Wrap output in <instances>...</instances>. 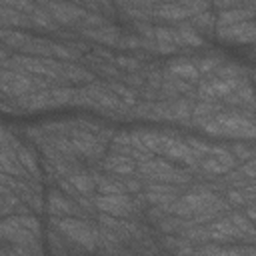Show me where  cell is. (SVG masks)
<instances>
[{
    "mask_svg": "<svg viewBox=\"0 0 256 256\" xmlns=\"http://www.w3.org/2000/svg\"><path fill=\"white\" fill-rule=\"evenodd\" d=\"M52 228L58 230L68 242L78 244L80 250H98V228L80 216H50Z\"/></svg>",
    "mask_w": 256,
    "mask_h": 256,
    "instance_id": "obj_1",
    "label": "cell"
},
{
    "mask_svg": "<svg viewBox=\"0 0 256 256\" xmlns=\"http://www.w3.org/2000/svg\"><path fill=\"white\" fill-rule=\"evenodd\" d=\"M216 202H218V196L212 190L200 188V190H194V192H188V194L176 198L174 202H170V204H166L162 208L166 212H172V214L180 216V218H192L194 214L210 208Z\"/></svg>",
    "mask_w": 256,
    "mask_h": 256,
    "instance_id": "obj_2",
    "label": "cell"
},
{
    "mask_svg": "<svg viewBox=\"0 0 256 256\" xmlns=\"http://www.w3.org/2000/svg\"><path fill=\"white\" fill-rule=\"evenodd\" d=\"M214 118L220 122V126H222V136H224V138L256 140V122L250 120L242 110L218 112Z\"/></svg>",
    "mask_w": 256,
    "mask_h": 256,
    "instance_id": "obj_3",
    "label": "cell"
},
{
    "mask_svg": "<svg viewBox=\"0 0 256 256\" xmlns=\"http://www.w3.org/2000/svg\"><path fill=\"white\" fill-rule=\"evenodd\" d=\"M94 208L98 212H106L120 218H132L138 214L136 202L126 194H98L94 196Z\"/></svg>",
    "mask_w": 256,
    "mask_h": 256,
    "instance_id": "obj_4",
    "label": "cell"
},
{
    "mask_svg": "<svg viewBox=\"0 0 256 256\" xmlns=\"http://www.w3.org/2000/svg\"><path fill=\"white\" fill-rule=\"evenodd\" d=\"M46 210L50 212V216H80V218H86L90 214L72 196H68L66 192H60V190H50L48 192Z\"/></svg>",
    "mask_w": 256,
    "mask_h": 256,
    "instance_id": "obj_5",
    "label": "cell"
},
{
    "mask_svg": "<svg viewBox=\"0 0 256 256\" xmlns=\"http://www.w3.org/2000/svg\"><path fill=\"white\" fill-rule=\"evenodd\" d=\"M44 8L52 14V18L58 24H64V26H70L74 22H80L86 16V12L82 8H78L76 4H72V2H56V0H50V2H46Z\"/></svg>",
    "mask_w": 256,
    "mask_h": 256,
    "instance_id": "obj_6",
    "label": "cell"
},
{
    "mask_svg": "<svg viewBox=\"0 0 256 256\" xmlns=\"http://www.w3.org/2000/svg\"><path fill=\"white\" fill-rule=\"evenodd\" d=\"M144 198L154 206H166L178 198V188H176V184L154 180V182H148V186L144 190Z\"/></svg>",
    "mask_w": 256,
    "mask_h": 256,
    "instance_id": "obj_7",
    "label": "cell"
},
{
    "mask_svg": "<svg viewBox=\"0 0 256 256\" xmlns=\"http://www.w3.org/2000/svg\"><path fill=\"white\" fill-rule=\"evenodd\" d=\"M102 168L114 176H132L138 172V166L134 164V158L128 154L112 152L110 156L102 158Z\"/></svg>",
    "mask_w": 256,
    "mask_h": 256,
    "instance_id": "obj_8",
    "label": "cell"
},
{
    "mask_svg": "<svg viewBox=\"0 0 256 256\" xmlns=\"http://www.w3.org/2000/svg\"><path fill=\"white\" fill-rule=\"evenodd\" d=\"M218 36L222 40H230V42H256V22L246 20L240 24L220 28Z\"/></svg>",
    "mask_w": 256,
    "mask_h": 256,
    "instance_id": "obj_9",
    "label": "cell"
},
{
    "mask_svg": "<svg viewBox=\"0 0 256 256\" xmlns=\"http://www.w3.org/2000/svg\"><path fill=\"white\" fill-rule=\"evenodd\" d=\"M252 16H256V8L252 6H242V8H226L216 16V26L218 28H226L232 24H240L250 20Z\"/></svg>",
    "mask_w": 256,
    "mask_h": 256,
    "instance_id": "obj_10",
    "label": "cell"
},
{
    "mask_svg": "<svg viewBox=\"0 0 256 256\" xmlns=\"http://www.w3.org/2000/svg\"><path fill=\"white\" fill-rule=\"evenodd\" d=\"M154 14L160 20L166 22H186L188 18H192V14L188 12V8H184L180 2H168V4H160L154 8Z\"/></svg>",
    "mask_w": 256,
    "mask_h": 256,
    "instance_id": "obj_11",
    "label": "cell"
},
{
    "mask_svg": "<svg viewBox=\"0 0 256 256\" xmlns=\"http://www.w3.org/2000/svg\"><path fill=\"white\" fill-rule=\"evenodd\" d=\"M168 74L182 78V80H188V82H196L200 78V70L196 68V64L192 60H186V58H176V60L168 62Z\"/></svg>",
    "mask_w": 256,
    "mask_h": 256,
    "instance_id": "obj_12",
    "label": "cell"
},
{
    "mask_svg": "<svg viewBox=\"0 0 256 256\" xmlns=\"http://www.w3.org/2000/svg\"><path fill=\"white\" fill-rule=\"evenodd\" d=\"M68 180H70V184H72L80 194H84V196H94V192H96V174H88V172L78 170V172H74L72 176H68Z\"/></svg>",
    "mask_w": 256,
    "mask_h": 256,
    "instance_id": "obj_13",
    "label": "cell"
},
{
    "mask_svg": "<svg viewBox=\"0 0 256 256\" xmlns=\"http://www.w3.org/2000/svg\"><path fill=\"white\" fill-rule=\"evenodd\" d=\"M84 34L94 38L96 42L108 44V46H118L120 42V32L118 28H110V26H102V28H84Z\"/></svg>",
    "mask_w": 256,
    "mask_h": 256,
    "instance_id": "obj_14",
    "label": "cell"
},
{
    "mask_svg": "<svg viewBox=\"0 0 256 256\" xmlns=\"http://www.w3.org/2000/svg\"><path fill=\"white\" fill-rule=\"evenodd\" d=\"M232 222L238 226V230L244 236V242H256V224L248 218V214H240V212H232L230 214Z\"/></svg>",
    "mask_w": 256,
    "mask_h": 256,
    "instance_id": "obj_15",
    "label": "cell"
},
{
    "mask_svg": "<svg viewBox=\"0 0 256 256\" xmlns=\"http://www.w3.org/2000/svg\"><path fill=\"white\" fill-rule=\"evenodd\" d=\"M176 32H178L180 46H192V48H196V46H202L204 44V38L200 36V32H196L186 22H180L178 28H176Z\"/></svg>",
    "mask_w": 256,
    "mask_h": 256,
    "instance_id": "obj_16",
    "label": "cell"
},
{
    "mask_svg": "<svg viewBox=\"0 0 256 256\" xmlns=\"http://www.w3.org/2000/svg\"><path fill=\"white\" fill-rule=\"evenodd\" d=\"M14 148H16V154H18V158H20V162L24 164V168L38 180L40 178V170H38V164H36V158H34V154H32V150L30 148H26V146H22L16 138H14Z\"/></svg>",
    "mask_w": 256,
    "mask_h": 256,
    "instance_id": "obj_17",
    "label": "cell"
},
{
    "mask_svg": "<svg viewBox=\"0 0 256 256\" xmlns=\"http://www.w3.org/2000/svg\"><path fill=\"white\" fill-rule=\"evenodd\" d=\"M198 166H200V170H204V172H208V174H212V176L228 174V172L232 170V168H230L228 164H224V162H222L220 158H216V156H212V154H208V156L200 158Z\"/></svg>",
    "mask_w": 256,
    "mask_h": 256,
    "instance_id": "obj_18",
    "label": "cell"
},
{
    "mask_svg": "<svg viewBox=\"0 0 256 256\" xmlns=\"http://www.w3.org/2000/svg\"><path fill=\"white\" fill-rule=\"evenodd\" d=\"M30 18H32V26H36V28H42V30H56L58 28V22L42 6H36V10L30 14Z\"/></svg>",
    "mask_w": 256,
    "mask_h": 256,
    "instance_id": "obj_19",
    "label": "cell"
},
{
    "mask_svg": "<svg viewBox=\"0 0 256 256\" xmlns=\"http://www.w3.org/2000/svg\"><path fill=\"white\" fill-rule=\"evenodd\" d=\"M64 78L72 80V82H84V84H92V80H94V76L86 68L76 66V64H68V62L64 66Z\"/></svg>",
    "mask_w": 256,
    "mask_h": 256,
    "instance_id": "obj_20",
    "label": "cell"
},
{
    "mask_svg": "<svg viewBox=\"0 0 256 256\" xmlns=\"http://www.w3.org/2000/svg\"><path fill=\"white\" fill-rule=\"evenodd\" d=\"M192 116V104L188 100H176L172 106H170V120H188Z\"/></svg>",
    "mask_w": 256,
    "mask_h": 256,
    "instance_id": "obj_21",
    "label": "cell"
},
{
    "mask_svg": "<svg viewBox=\"0 0 256 256\" xmlns=\"http://www.w3.org/2000/svg\"><path fill=\"white\" fill-rule=\"evenodd\" d=\"M216 26V16L212 14V12H200V14H196V16H192V28H196V30H200V32H208V30H212Z\"/></svg>",
    "mask_w": 256,
    "mask_h": 256,
    "instance_id": "obj_22",
    "label": "cell"
},
{
    "mask_svg": "<svg viewBox=\"0 0 256 256\" xmlns=\"http://www.w3.org/2000/svg\"><path fill=\"white\" fill-rule=\"evenodd\" d=\"M110 90H112L116 96L122 98V104H128V106H134V104H136V92H134V90H130V88H126V86H122V84H112Z\"/></svg>",
    "mask_w": 256,
    "mask_h": 256,
    "instance_id": "obj_23",
    "label": "cell"
},
{
    "mask_svg": "<svg viewBox=\"0 0 256 256\" xmlns=\"http://www.w3.org/2000/svg\"><path fill=\"white\" fill-rule=\"evenodd\" d=\"M52 56H58L64 60H74L80 56V50H72V46H66V44H52Z\"/></svg>",
    "mask_w": 256,
    "mask_h": 256,
    "instance_id": "obj_24",
    "label": "cell"
},
{
    "mask_svg": "<svg viewBox=\"0 0 256 256\" xmlns=\"http://www.w3.org/2000/svg\"><path fill=\"white\" fill-rule=\"evenodd\" d=\"M194 64H196V68L200 70V74H214L222 62H220L218 58H200V60H196Z\"/></svg>",
    "mask_w": 256,
    "mask_h": 256,
    "instance_id": "obj_25",
    "label": "cell"
},
{
    "mask_svg": "<svg viewBox=\"0 0 256 256\" xmlns=\"http://www.w3.org/2000/svg\"><path fill=\"white\" fill-rule=\"evenodd\" d=\"M4 6H12L14 10H20L24 14H32L36 10V4L32 0H2Z\"/></svg>",
    "mask_w": 256,
    "mask_h": 256,
    "instance_id": "obj_26",
    "label": "cell"
},
{
    "mask_svg": "<svg viewBox=\"0 0 256 256\" xmlns=\"http://www.w3.org/2000/svg\"><path fill=\"white\" fill-rule=\"evenodd\" d=\"M230 152H232L238 160H250V158H254V156H256V150L248 148L246 144H232Z\"/></svg>",
    "mask_w": 256,
    "mask_h": 256,
    "instance_id": "obj_27",
    "label": "cell"
},
{
    "mask_svg": "<svg viewBox=\"0 0 256 256\" xmlns=\"http://www.w3.org/2000/svg\"><path fill=\"white\" fill-rule=\"evenodd\" d=\"M112 62H116L120 68L128 70V72H138L140 70V62L136 58H128V56H116Z\"/></svg>",
    "mask_w": 256,
    "mask_h": 256,
    "instance_id": "obj_28",
    "label": "cell"
},
{
    "mask_svg": "<svg viewBox=\"0 0 256 256\" xmlns=\"http://www.w3.org/2000/svg\"><path fill=\"white\" fill-rule=\"evenodd\" d=\"M240 174H244L246 178L256 180V156L250 158V160H246V162L240 166Z\"/></svg>",
    "mask_w": 256,
    "mask_h": 256,
    "instance_id": "obj_29",
    "label": "cell"
},
{
    "mask_svg": "<svg viewBox=\"0 0 256 256\" xmlns=\"http://www.w3.org/2000/svg\"><path fill=\"white\" fill-rule=\"evenodd\" d=\"M118 46L120 48H144V40L142 38H134V36H126V38H120Z\"/></svg>",
    "mask_w": 256,
    "mask_h": 256,
    "instance_id": "obj_30",
    "label": "cell"
},
{
    "mask_svg": "<svg viewBox=\"0 0 256 256\" xmlns=\"http://www.w3.org/2000/svg\"><path fill=\"white\" fill-rule=\"evenodd\" d=\"M96 12H104V14H108L110 10H112V4H110V0H86Z\"/></svg>",
    "mask_w": 256,
    "mask_h": 256,
    "instance_id": "obj_31",
    "label": "cell"
},
{
    "mask_svg": "<svg viewBox=\"0 0 256 256\" xmlns=\"http://www.w3.org/2000/svg\"><path fill=\"white\" fill-rule=\"evenodd\" d=\"M136 30H138L140 36H146L148 40H154V38H156L154 26H150V24H142V22H138V24H136Z\"/></svg>",
    "mask_w": 256,
    "mask_h": 256,
    "instance_id": "obj_32",
    "label": "cell"
},
{
    "mask_svg": "<svg viewBox=\"0 0 256 256\" xmlns=\"http://www.w3.org/2000/svg\"><path fill=\"white\" fill-rule=\"evenodd\" d=\"M124 186H126L128 192H134V194H138V192L144 188L138 178H130V176H128V180H124Z\"/></svg>",
    "mask_w": 256,
    "mask_h": 256,
    "instance_id": "obj_33",
    "label": "cell"
},
{
    "mask_svg": "<svg viewBox=\"0 0 256 256\" xmlns=\"http://www.w3.org/2000/svg\"><path fill=\"white\" fill-rule=\"evenodd\" d=\"M122 8H130V6H152V0H116Z\"/></svg>",
    "mask_w": 256,
    "mask_h": 256,
    "instance_id": "obj_34",
    "label": "cell"
},
{
    "mask_svg": "<svg viewBox=\"0 0 256 256\" xmlns=\"http://www.w3.org/2000/svg\"><path fill=\"white\" fill-rule=\"evenodd\" d=\"M228 200L232 202V204H246V198H244V194L240 192V190H228Z\"/></svg>",
    "mask_w": 256,
    "mask_h": 256,
    "instance_id": "obj_35",
    "label": "cell"
},
{
    "mask_svg": "<svg viewBox=\"0 0 256 256\" xmlns=\"http://www.w3.org/2000/svg\"><path fill=\"white\" fill-rule=\"evenodd\" d=\"M246 214H248V218L256 224V206H250V208H246Z\"/></svg>",
    "mask_w": 256,
    "mask_h": 256,
    "instance_id": "obj_36",
    "label": "cell"
},
{
    "mask_svg": "<svg viewBox=\"0 0 256 256\" xmlns=\"http://www.w3.org/2000/svg\"><path fill=\"white\" fill-rule=\"evenodd\" d=\"M248 4H250L252 8H256V0H248Z\"/></svg>",
    "mask_w": 256,
    "mask_h": 256,
    "instance_id": "obj_37",
    "label": "cell"
},
{
    "mask_svg": "<svg viewBox=\"0 0 256 256\" xmlns=\"http://www.w3.org/2000/svg\"><path fill=\"white\" fill-rule=\"evenodd\" d=\"M254 82H256V72H254Z\"/></svg>",
    "mask_w": 256,
    "mask_h": 256,
    "instance_id": "obj_38",
    "label": "cell"
},
{
    "mask_svg": "<svg viewBox=\"0 0 256 256\" xmlns=\"http://www.w3.org/2000/svg\"><path fill=\"white\" fill-rule=\"evenodd\" d=\"M254 206H256V198H254Z\"/></svg>",
    "mask_w": 256,
    "mask_h": 256,
    "instance_id": "obj_39",
    "label": "cell"
}]
</instances>
